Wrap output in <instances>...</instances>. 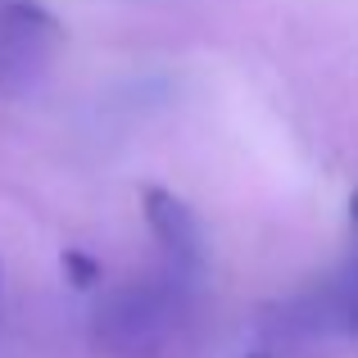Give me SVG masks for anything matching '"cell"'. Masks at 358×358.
Listing matches in <instances>:
<instances>
[{
  "label": "cell",
  "mask_w": 358,
  "mask_h": 358,
  "mask_svg": "<svg viewBox=\"0 0 358 358\" xmlns=\"http://www.w3.org/2000/svg\"><path fill=\"white\" fill-rule=\"evenodd\" d=\"M59 36V23L36 0H5L0 9V87L23 91L50 64V45Z\"/></svg>",
  "instance_id": "1"
},
{
  "label": "cell",
  "mask_w": 358,
  "mask_h": 358,
  "mask_svg": "<svg viewBox=\"0 0 358 358\" xmlns=\"http://www.w3.org/2000/svg\"><path fill=\"white\" fill-rule=\"evenodd\" d=\"M141 209H145L150 236L159 241V250H164L177 268H200L204 263V231H200L195 209L182 200V195L164 191V186H145Z\"/></svg>",
  "instance_id": "2"
},
{
  "label": "cell",
  "mask_w": 358,
  "mask_h": 358,
  "mask_svg": "<svg viewBox=\"0 0 358 358\" xmlns=\"http://www.w3.org/2000/svg\"><path fill=\"white\" fill-rule=\"evenodd\" d=\"M64 277H69L73 290H91L100 281V263L87 250H64Z\"/></svg>",
  "instance_id": "3"
},
{
  "label": "cell",
  "mask_w": 358,
  "mask_h": 358,
  "mask_svg": "<svg viewBox=\"0 0 358 358\" xmlns=\"http://www.w3.org/2000/svg\"><path fill=\"white\" fill-rule=\"evenodd\" d=\"M350 218H354V227H358V191L350 195Z\"/></svg>",
  "instance_id": "4"
},
{
  "label": "cell",
  "mask_w": 358,
  "mask_h": 358,
  "mask_svg": "<svg viewBox=\"0 0 358 358\" xmlns=\"http://www.w3.org/2000/svg\"><path fill=\"white\" fill-rule=\"evenodd\" d=\"M350 322H354V331H358V290H354V304H350Z\"/></svg>",
  "instance_id": "5"
},
{
  "label": "cell",
  "mask_w": 358,
  "mask_h": 358,
  "mask_svg": "<svg viewBox=\"0 0 358 358\" xmlns=\"http://www.w3.org/2000/svg\"><path fill=\"white\" fill-rule=\"evenodd\" d=\"M0 295H5V268H0Z\"/></svg>",
  "instance_id": "6"
},
{
  "label": "cell",
  "mask_w": 358,
  "mask_h": 358,
  "mask_svg": "<svg viewBox=\"0 0 358 358\" xmlns=\"http://www.w3.org/2000/svg\"><path fill=\"white\" fill-rule=\"evenodd\" d=\"M250 358H263V354H250Z\"/></svg>",
  "instance_id": "7"
}]
</instances>
